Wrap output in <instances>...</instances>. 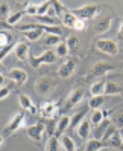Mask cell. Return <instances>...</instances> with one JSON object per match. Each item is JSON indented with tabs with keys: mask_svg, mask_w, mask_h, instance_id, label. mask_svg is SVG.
<instances>
[{
	"mask_svg": "<svg viewBox=\"0 0 123 151\" xmlns=\"http://www.w3.org/2000/svg\"><path fill=\"white\" fill-rule=\"evenodd\" d=\"M26 125V116L23 111H18L15 113L14 116L11 118V121L6 124V127L3 128L2 131V145L5 144V139L9 137L11 134H14V133H17L18 130H21L23 127Z\"/></svg>",
	"mask_w": 123,
	"mask_h": 151,
	"instance_id": "6da1fadb",
	"label": "cell"
},
{
	"mask_svg": "<svg viewBox=\"0 0 123 151\" xmlns=\"http://www.w3.org/2000/svg\"><path fill=\"white\" fill-rule=\"evenodd\" d=\"M72 12L76 15V19L87 22V20H93L97 17V14L100 12V6L96 3H88V5H84L81 8H76Z\"/></svg>",
	"mask_w": 123,
	"mask_h": 151,
	"instance_id": "7a4b0ae2",
	"label": "cell"
},
{
	"mask_svg": "<svg viewBox=\"0 0 123 151\" xmlns=\"http://www.w3.org/2000/svg\"><path fill=\"white\" fill-rule=\"evenodd\" d=\"M38 114L44 119L53 121L59 114V101H44V102H41L40 107H38Z\"/></svg>",
	"mask_w": 123,
	"mask_h": 151,
	"instance_id": "3957f363",
	"label": "cell"
},
{
	"mask_svg": "<svg viewBox=\"0 0 123 151\" xmlns=\"http://www.w3.org/2000/svg\"><path fill=\"white\" fill-rule=\"evenodd\" d=\"M56 60H58V57H56V54H55V50L47 49V50L43 52L40 57H33V55H31V58H29V64H31L33 69H38L41 64H53Z\"/></svg>",
	"mask_w": 123,
	"mask_h": 151,
	"instance_id": "277c9868",
	"label": "cell"
},
{
	"mask_svg": "<svg viewBox=\"0 0 123 151\" xmlns=\"http://www.w3.org/2000/svg\"><path fill=\"white\" fill-rule=\"evenodd\" d=\"M96 49L102 54H107V55H117L119 54V44L114 41V40H109V38H99L96 41Z\"/></svg>",
	"mask_w": 123,
	"mask_h": 151,
	"instance_id": "5b68a950",
	"label": "cell"
},
{
	"mask_svg": "<svg viewBox=\"0 0 123 151\" xmlns=\"http://www.w3.org/2000/svg\"><path fill=\"white\" fill-rule=\"evenodd\" d=\"M35 92L41 96H46L49 93H52V90L55 88V83H53V78H49V76H41L35 81Z\"/></svg>",
	"mask_w": 123,
	"mask_h": 151,
	"instance_id": "8992f818",
	"label": "cell"
},
{
	"mask_svg": "<svg viewBox=\"0 0 123 151\" xmlns=\"http://www.w3.org/2000/svg\"><path fill=\"white\" fill-rule=\"evenodd\" d=\"M84 95H85V92H84L82 87H75L73 90L68 93V96H67L64 110L68 111V110H72L73 107H76V105H79V104H81V101L84 99Z\"/></svg>",
	"mask_w": 123,
	"mask_h": 151,
	"instance_id": "52a82bcc",
	"label": "cell"
},
{
	"mask_svg": "<svg viewBox=\"0 0 123 151\" xmlns=\"http://www.w3.org/2000/svg\"><path fill=\"white\" fill-rule=\"evenodd\" d=\"M44 131H46V125L43 122H35L33 125H29L26 127V133H28V137L35 142V144H38L41 142L43 136H44Z\"/></svg>",
	"mask_w": 123,
	"mask_h": 151,
	"instance_id": "ba28073f",
	"label": "cell"
},
{
	"mask_svg": "<svg viewBox=\"0 0 123 151\" xmlns=\"http://www.w3.org/2000/svg\"><path fill=\"white\" fill-rule=\"evenodd\" d=\"M77 58H68V60H65L63 64L59 66V69H58V75H59V78H63V79H67V78H70L73 73H75V70H76V67H77Z\"/></svg>",
	"mask_w": 123,
	"mask_h": 151,
	"instance_id": "9c48e42d",
	"label": "cell"
},
{
	"mask_svg": "<svg viewBox=\"0 0 123 151\" xmlns=\"http://www.w3.org/2000/svg\"><path fill=\"white\" fill-rule=\"evenodd\" d=\"M20 31H28L24 32V38L28 41H37L43 37V28L38 23H33V24H28V26H21Z\"/></svg>",
	"mask_w": 123,
	"mask_h": 151,
	"instance_id": "30bf717a",
	"label": "cell"
},
{
	"mask_svg": "<svg viewBox=\"0 0 123 151\" xmlns=\"http://www.w3.org/2000/svg\"><path fill=\"white\" fill-rule=\"evenodd\" d=\"M116 69V66H112V64H108V63H105V61H99V63H96L93 67H91V76H97V78H102L105 76L107 73L112 72V70Z\"/></svg>",
	"mask_w": 123,
	"mask_h": 151,
	"instance_id": "8fae6325",
	"label": "cell"
},
{
	"mask_svg": "<svg viewBox=\"0 0 123 151\" xmlns=\"http://www.w3.org/2000/svg\"><path fill=\"white\" fill-rule=\"evenodd\" d=\"M6 76L9 78L11 81H14V84H15V86H23L26 81H28V73H26L23 69H20V67L11 69L9 72H8V75H6Z\"/></svg>",
	"mask_w": 123,
	"mask_h": 151,
	"instance_id": "7c38bea8",
	"label": "cell"
},
{
	"mask_svg": "<svg viewBox=\"0 0 123 151\" xmlns=\"http://www.w3.org/2000/svg\"><path fill=\"white\" fill-rule=\"evenodd\" d=\"M29 52H31V46L26 41H18L17 43V46H15V58L18 61H23V63L29 61V58H31Z\"/></svg>",
	"mask_w": 123,
	"mask_h": 151,
	"instance_id": "4fadbf2b",
	"label": "cell"
},
{
	"mask_svg": "<svg viewBox=\"0 0 123 151\" xmlns=\"http://www.w3.org/2000/svg\"><path fill=\"white\" fill-rule=\"evenodd\" d=\"M72 125V116L68 114H63L58 121H56V127H55V136L56 137H61L64 134V131L70 128Z\"/></svg>",
	"mask_w": 123,
	"mask_h": 151,
	"instance_id": "5bb4252c",
	"label": "cell"
},
{
	"mask_svg": "<svg viewBox=\"0 0 123 151\" xmlns=\"http://www.w3.org/2000/svg\"><path fill=\"white\" fill-rule=\"evenodd\" d=\"M109 28H111V19H109V17H102V19L96 20V23H94V26H93L96 35L107 34V32L109 31Z\"/></svg>",
	"mask_w": 123,
	"mask_h": 151,
	"instance_id": "9a60e30c",
	"label": "cell"
},
{
	"mask_svg": "<svg viewBox=\"0 0 123 151\" xmlns=\"http://www.w3.org/2000/svg\"><path fill=\"white\" fill-rule=\"evenodd\" d=\"M76 133H77V136L81 137L82 140H88L90 139V134H91V122H90V119H84L81 124L77 125V128H76Z\"/></svg>",
	"mask_w": 123,
	"mask_h": 151,
	"instance_id": "2e32d148",
	"label": "cell"
},
{
	"mask_svg": "<svg viewBox=\"0 0 123 151\" xmlns=\"http://www.w3.org/2000/svg\"><path fill=\"white\" fill-rule=\"evenodd\" d=\"M18 104H20V107H21L23 110H28V111H29V113H32V114L38 113V109L33 105L32 99H31V98H29L28 95L20 93V95H18Z\"/></svg>",
	"mask_w": 123,
	"mask_h": 151,
	"instance_id": "e0dca14e",
	"label": "cell"
},
{
	"mask_svg": "<svg viewBox=\"0 0 123 151\" xmlns=\"http://www.w3.org/2000/svg\"><path fill=\"white\" fill-rule=\"evenodd\" d=\"M108 114H111V110H94L91 113V116H90V122H91V125L94 127H99L100 124L107 119Z\"/></svg>",
	"mask_w": 123,
	"mask_h": 151,
	"instance_id": "ac0fdd59",
	"label": "cell"
},
{
	"mask_svg": "<svg viewBox=\"0 0 123 151\" xmlns=\"http://www.w3.org/2000/svg\"><path fill=\"white\" fill-rule=\"evenodd\" d=\"M103 148H108V145L105 144L103 140L100 139H88L85 142V147H84V151H100Z\"/></svg>",
	"mask_w": 123,
	"mask_h": 151,
	"instance_id": "d6986e66",
	"label": "cell"
},
{
	"mask_svg": "<svg viewBox=\"0 0 123 151\" xmlns=\"http://www.w3.org/2000/svg\"><path fill=\"white\" fill-rule=\"evenodd\" d=\"M108 145V148H112V150H119V151H123V140H122V136H120V130L116 131L114 134L105 142Z\"/></svg>",
	"mask_w": 123,
	"mask_h": 151,
	"instance_id": "ffe728a7",
	"label": "cell"
},
{
	"mask_svg": "<svg viewBox=\"0 0 123 151\" xmlns=\"http://www.w3.org/2000/svg\"><path fill=\"white\" fill-rule=\"evenodd\" d=\"M123 93V88L116 84L114 81H107V84H105V93L107 96H116V95H122Z\"/></svg>",
	"mask_w": 123,
	"mask_h": 151,
	"instance_id": "44dd1931",
	"label": "cell"
},
{
	"mask_svg": "<svg viewBox=\"0 0 123 151\" xmlns=\"http://www.w3.org/2000/svg\"><path fill=\"white\" fill-rule=\"evenodd\" d=\"M105 84H107V81H103V79L94 81V83L90 86V93H91V96H102V95L105 93Z\"/></svg>",
	"mask_w": 123,
	"mask_h": 151,
	"instance_id": "7402d4cb",
	"label": "cell"
},
{
	"mask_svg": "<svg viewBox=\"0 0 123 151\" xmlns=\"http://www.w3.org/2000/svg\"><path fill=\"white\" fill-rule=\"evenodd\" d=\"M59 144H61V148H63L64 151H76L75 140L70 136H67V134H63L59 137Z\"/></svg>",
	"mask_w": 123,
	"mask_h": 151,
	"instance_id": "603a6c76",
	"label": "cell"
},
{
	"mask_svg": "<svg viewBox=\"0 0 123 151\" xmlns=\"http://www.w3.org/2000/svg\"><path fill=\"white\" fill-rule=\"evenodd\" d=\"M61 22H63V24L65 26V28L75 29V24H76L77 19H76V15H75L72 11H67L63 17H61Z\"/></svg>",
	"mask_w": 123,
	"mask_h": 151,
	"instance_id": "cb8c5ba5",
	"label": "cell"
},
{
	"mask_svg": "<svg viewBox=\"0 0 123 151\" xmlns=\"http://www.w3.org/2000/svg\"><path fill=\"white\" fill-rule=\"evenodd\" d=\"M103 104H105V95H102V96H91L90 101H88V109H91L93 111L94 110H102Z\"/></svg>",
	"mask_w": 123,
	"mask_h": 151,
	"instance_id": "d4e9b609",
	"label": "cell"
},
{
	"mask_svg": "<svg viewBox=\"0 0 123 151\" xmlns=\"http://www.w3.org/2000/svg\"><path fill=\"white\" fill-rule=\"evenodd\" d=\"M64 40L61 38V35H55V34H47L44 38H43V44L44 46H58L59 43H63Z\"/></svg>",
	"mask_w": 123,
	"mask_h": 151,
	"instance_id": "484cf974",
	"label": "cell"
},
{
	"mask_svg": "<svg viewBox=\"0 0 123 151\" xmlns=\"http://www.w3.org/2000/svg\"><path fill=\"white\" fill-rule=\"evenodd\" d=\"M112 124V121H109L108 118L105 119L99 127H96V131H94V139H100L102 140V137H103V134H105V131L108 130V127Z\"/></svg>",
	"mask_w": 123,
	"mask_h": 151,
	"instance_id": "4316f807",
	"label": "cell"
},
{
	"mask_svg": "<svg viewBox=\"0 0 123 151\" xmlns=\"http://www.w3.org/2000/svg\"><path fill=\"white\" fill-rule=\"evenodd\" d=\"M26 12H24V9L23 11H14V12H11V15L8 17V20H6V23L9 24V26H15L17 23H20L21 22V19H23V15H24Z\"/></svg>",
	"mask_w": 123,
	"mask_h": 151,
	"instance_id": "83f0119b",
	"label": "cell"
},
{
	"mask_svg": "<svg viewBox=\"0 0 123 151\" xmlns=\"http://www.w3.org/2000/svg\"><path fill=\"white\" fill-rule=\"evenodd\" d=\"M59 150H61L59 137L50 136V137L47 139V144H46V151H59Z\"/></svg>",
	"mask_w": 123,
	"mask_h": 151,
	"instance_id": "f1b7e54d",
	"label": "cell"
},
{
	"mask_svg": "<svg viewBox=\"0 0 123 151\" xmlns=\"http://www.w3.org/2000/svg\"><path fill=\"white\" fill-rule=\"evenodd\" d=\"M85 114H87V109H84V110H81L79 113H76L75 116H72V125H70V128H73V130H76L77 128V125L81 124L84 119H85Z\"/></svg>",
	"mask_w": 123,
	"mask_h": 151,
	"instance_id": "f546056e",
	"label": "cell"
},
{
	"mask_svg": "<svg viewBox=\"0 0 123 151\" xmlns=\"http://www.w3.org/2000/svg\"><path fill=\"white\" fill-rule=\"evenodd\" d=\"M68 52H70V49H68V44H67L65 41L59 43L58 46L55 47V54H56L58 58H65V57L68 55Z\"/></svg>",
	"mask_w": 123,
	"mask_h": 151,
	"instance_id": "4dcf8cb0",
	"label": "cell"
},
{
	"mask_svg": "<svg viewBox=\"0 0 123 151\" xmlns=\"http://www.w3.org/2000/svg\"><path fill=\"white\" fill-rule=\"evenodd\" d=\"M38 8H40V3H28L24 8V12L32 17H38Z\"/></svg>",
	"mask_w": 123,
	"mask_h": 151,
	"instance_id": "1f68e13d",
	"label": "cell"
},
{
	"mask_svg": "<svg viewBox=\"0 0 123 151\" xmlns=\"http://www.w3.org/2000/svg\"><path fill=\"white\" fill-rule=\"evenodd\" d=\"M11 34L8 32V31H2L0 32V46L2 47H6V46H9L11 44Z\"/></svg>",
	"mask_w": 123,
	"mask_h": 151,
	"instance_id": "d6a6232c",
	"label": "cell"
},
{
	"mask_svg": "<svg viewBox=\"0 0 123 151\" xmlns=\"http://www.w3.org/2000/svg\"><path fill=\"white\" fill-rule=\"evenodd\" d=\"M52 6L55 8V11H56V14H58V19H61V17L67 12L65 5H63L61 2H58V0H53V2H52Z\"/></svg>",
	"mask_w": 123,
	"mask_h": 151,
	"instance_id": "836d02e7",
	"label": "cell"
},
{
	"mask_svg": "<svg viewBox=\"0 0 123 151\" xmlns=\"http://www.w3.org/2000/svg\"><path fill=\"white\" fill-rule=\"evenodd\" d=\"M9 5H8L6 2H2L0 3V17H2V20H8V17H9Z\"/></svg>",
	"mask_w": 123,
	"mask_h": 151,
	"instance_id": "e575fe53",
	"label": "cell"
},
{
	"mask_svg": "<svg viewBox=\"0 0 123 151\" xmlns=\"http://www.w3.org/2000/svg\"><path fill=\"white\" fill-rule=\"evenodd\" d=\"M112 124L116 125L117 130H123V111H119L117 114H114Z\"/></svg>",
	"mask_w": 123,
	"mask_h": 151,
	"instance_id": "d590c367",
	"label": "cell"
},
{
	"mask_svg": "<svg viewBox=\"0 0 123 151\" xmlns=\"http://www.w3.org/2000/svg\"><path fill=\"white\" fill-rule=\"evenodd\" d=\"M52 6V2H43L40 3V8H38V17H46V14L49 12Z\"/></svg>",
	"mask_w": 123,
	"mask_h": 151,
	"instance_id": "8d00e7d4",
	"label": "cell"
},
{
	"mask_svg": "<svg viewBox=\"0 0 123 151\" xmlns=\"http://www.w3.org/2000/svg\"><path fill=\"white\" fill-rule=\"evenodd\" d=\"M65 43L68 44V49H70V50H75V49L79 47V40L75 37V35H70V37L65 40Z\"/></svg>",
	"mask_w": 123,
	"mask_h": 151,
	"instance_id": "74e56055",
	"label": "cell"
},
{
	"mask_svg": "<svg viewBox=\"0 0 123 151\" xmlns=\"http://www.w3.org/2000/svg\"><path fill=\"white\" fill-rule=\"evenodd\" d=\"M15 46H17V44L15 43H11L9 44V46H6V47H2V50H0V60H5L6 57H8V54H9V52L12 50V49H15Z\"/></svg>",
	"mask_w": 123,
	"mask_h": 151,
	"instance_id": "f35d334b",
	"label": "cell"
},
{
	"mask_svg": "<svg viewBox=\"0 0 123 151\" xmlns=\"http://www.w3.org/2000/svg\"><path fill=\"white\" fill-rule=\"evenodd\" d=\"M11 90H12V86H3L2 88H0V99H6L8 96H9V93H11Z\"/></svg>",
	"mask_w": 123,
	"mask_h": 151,
	"instance_id": "ab89813d",
	"label": "cell"
},
{
	"mask_svg": "<svg viewBox=\"0 0 123 151\" xmlns=\"http://www.w3.org/2000/svg\"><path fill=\"white\" fill-rule=\"evenodd\" d=\"M84 29H85V22L77 19V22L75 24V31H84Z\"/></svg>",
	"mask_w": 123,
	"mask_h": 151,
	"instance_id": "60d3db41",
	"label": "cell"
},
{
	"mask_svg": "<svg viewBox=\"0 0 123 151\" xmlns=\"http://www.w3.org/2000/svg\"><path fill=\"white\" fill-rule=\"evenodd\" d=\"M117 35H119V38H120V40H123V22H122L120 28H119V32H117Z\"/></svg>",
	"mask_w": 123,
	"mask_h": 151,
	"instance_id": "b9f144b4",
	"label": "cell"
},
{
	"mask_svg": "<svg viewBox=\"0 0 123 151\" xmlns=\"http://www.w3.org/2000/svg\"><path fill=\"white\" fill-rule=\"evenodd\" d=\"M120 136H122V140H123V130H120Z\"/></svg>",
	"mask_w": 123,
	"mask_h": 151,
	"instance_id": "7bdbcfd3",
	"label": "cell"
},
{
	"mask_svg": "<svg viewBox=\"0 0 123 151\" xmlns=\"http://www.w3.org/2000/svg\"><path fill=\"white\" fill-rule=\"evenodd\" d=\"M76 151H84V150H76Z\"/></svg>",
	"mask_w": 123,
	"mask_h": 151,
	"instance_id": "ee69618b",
	"label": "cell"
}]
</instances>
